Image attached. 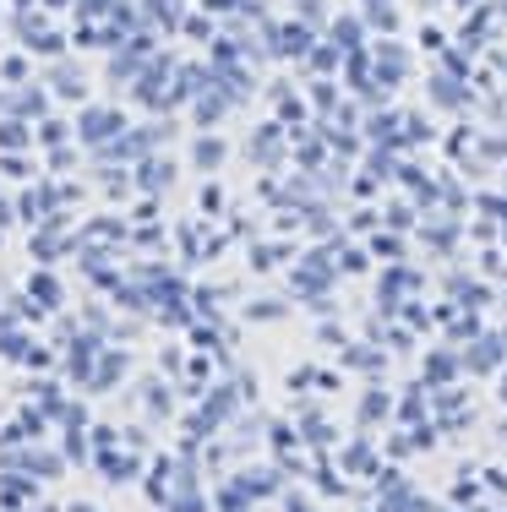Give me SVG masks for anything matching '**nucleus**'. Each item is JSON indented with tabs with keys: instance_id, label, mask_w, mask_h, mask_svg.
Masks as SVG:
<instances>
[]
</instances>
